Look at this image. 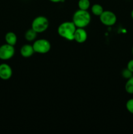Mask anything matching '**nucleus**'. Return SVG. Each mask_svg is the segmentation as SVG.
I'll list each match as a JSON object with an SVG mask.
<instances>
[{
    "label": "nucleus",
    "instance_id": "19",
    "mask_svg": "<svg viewBox=\"0 0 133 134\" xmlns=\"http://www.w3.org/2000/svg\"><path fill=\"white\" fill-rule=\"evenodd\" d=\"M130 16H131V18H132V19L133 20V9H132V11H131V13H130Z\"/></svg>",
    "mask_w": 133,
    "mask_h": 134
},
{
    "label": "nucleus",
    "instance_id": "20",
    "mask_svg": "<svg viewBox=\"0 0 133 134\" xmlns=\"http://www.w3.org/2000/svg\"><path fill=\"white\" fill-rule=\"evenodd\" d=\"M132 55H133V47H132Z\"/></svg>",
    "mask_w": 133,
    "mask_h": 134
},
{
    "label": "nucleus",
    "instance_id": "16",
    "mask_svg": "<svg viewBox=\"0 0 133 134\" xmlns=\"http://www.w3.org/2000/svg\"><path fill=\"white\" fill-rule=\"evenodd\" d=\"M126 109L130 113L133 115V98L129 99L126 103Z\"/></svg>",
    "mask_w": 133,
    "mask_h": 134
},
{
    "label": "nucleus",
    "instance_id": "14",
    "mask_svg": "<svg viewBox=\"0 0 133 134\" xmlns=\"http://www.w3.org/2000/svg\"><path fill=\"white\" fill-rule=\"evenodd\" d=\"M78 5L79 9L87 10L90 7V1L89 0H79Z\"/></svg>",
    "mask_w": 133,
    "mask_h": 134
},
{
    "label": "nucleus",
    "instance_id": "15",
    "mask_svg": "<svg viewBox=\"0 0 133 134\" xmlns=\"http://www.w3.org/2000/svg\"><path fill=\"white\" fill-rule=\"evenodd\" d=\"M121 75H122V77L124 79H129L130 77H132L133 76V73L132 71H130L129 69L126 68V69H124L121 72Z\"/></svg>",
    "mask_w": 133,
    "mask_h": 134
},
{
    "label": "nucleus",
    "instance_id": "6",
    "mask_svg": "<svg viewBox=\"0 0 133 134\" xmlns=\"http://www.w3.org/2000/svg\"><path fill=\"white\" fill-rule=\"evenodd\" d=\"M15 48L14 46L5 43L0 46V59L2 60H8L14 56Z\"/></svg>",
    "mask_w": 133,
    "mask_h": 134
},
{
    "label": "nucleus",
    "instance_id": "9",
    "mask_svg": "<svg viewBox=\"0 0 133 134\" xmlns=\"http://www.w3.org/2000/svg\"><path fill=\"white\" fill-rule=\"evenodd\" d=\"M33 47V45L29 44H23L20 49V54L22 57L23 58H29L34 54Z\"/></svg>",
    "mask_w": 133,
    "mask_h": 134
},
{
    "label": "nucleus",
    "instance_id": "1",
    "mask_svg": "<svg viewBox=\"0 0 133 134\" xmlns=\"http://www.w3.org/2000/svg\"><path fill=\"white\" fill-rule=\"evenodd\" d=\"M77 27L72 22H64L59 26L57 33L59 35L68 41L74 40V35Z\"/></svg>",
    "mask_w": 133,
    "mask_h": 134
},
{
    "label": "nucleus",
    "instance_id": "18",
    "mask_svg": "<svg viewBox=\"0 0 133 134\" xmlns=\"http://www.w3.org/2000/svg\"><path fill=\"white\" fill-rule=\"evenodd\" d=\"M49 1L52 3H59V2H63L64 0H49Z\"/></svg>",
    "mask_w": 133,
    "mask_h": 134
},
{
    "label": "nucleus",
    "instance_id": "4",
    "mask_svg": "<svg viewBox=\"0 0 133 134\" xmlns=\"http://www.w3.org/2000/svg\"><path fill=\"white\" fill-rule=\"evenodd\" d=\"M33 47L35 52L39 54H46L50 51L51 44L47 39H40L34 42Z\"/></svg>",
    "mask_w": 133,
    "mask_h": 134
},
{
    "label": "nucleus",
    "instance_id": "2",
    "mask_svg": "<svg viewBox=\"0 0 133 134\" xmlns=\"http://www.w3.org/2000/svg\"><path fill=\"white\" fill-rule=\"evenodd\" d=\"M90 22H91V14L87 10L79 9L73 14L72 22L76 27L84 28L89 24Z\"/></svg>",
    "mask_w": 133,
    "mask_h": 134
},
{
    "label": "nucleus",
    "instance_id": "10",
    "mask_svg": "<svg viewBox=\"0 0 133 134\" xmlns=\"http://www.w3.org/2000/svg\"><path fill=\"white\" fill-rule=\"evenodd\" d=\"M5 39L6 43L10 44V45L14 46L17 43V36L14 32L9 31L5 34Z\"/></svg>",
    "mask_w": 133,
    "mask_h": 134
},
{
    "label": "nucleus",
    "instance_id": "7",
    "mask_svg": "<svg viewBox=\"0 0 133 134\" xmlns=\"http://www.w3.org/2000/svg\"><path fill=\"white\" fill-rule=\"evenodd\" d=\"M13 75V69L7 64L3 63L0 64V79L6 81L11 78Z\"/></svg>",
    "mask_w": 133,
    "mask_h": 134
},
{
    "label": "nucleus",
    "instance_id": "12",
    "mask_svg": "<svg viewBox=\"0 0 133 134\" xmlns=\"http://www.w3.org/2000/svg\"><path fill=\"white\" fill-rule=\"evenodd\" d=\"M103 11H104V9H103L102 6L100 5V4H94L91 7V12H92V13L94 15L99 16L102 13Z\"/></svg>",
    "mask_w": 133,
    "mask_h": 134
},
{
    "label": "nucleus",
    "instance_id": "3",
    "mask_svg": "<svg viewBox=\"0 0 133 134\" xmlns=\"http://www.w3.org/2000/svg\"><path fill=\"white\" fill-rule=\"evenodd\" d=\"M49 27V21L46 17L44 16H39L33 20L31 28L37 34L45 31Z\"/></svg>",
    "mask_w": 133,
    "mask_h": 134
},
{
    "label": "nucleus",
    "instance_id": "11",
    "mask_svg": "<svg viewBox=\"0 0 133 134\" xmlns=\"http://www.w3.org/2000/svg\"><path fill=\"white\" fill-rule=\"evenodd\" d=\"M37 35V33L35 31V30H33L32 28L28 29L27 31H26L24 35V37L27 41L31 42L35 41V39H36Z\"/></svg>",
    "mask_w": 133,
    "mask_h": 134
},
{
    "label": "nucleus",
    "instance_id": "17",
    "mask_svg": "<svg viewBox=\"0 0 133 134\" xmlns=\"http://www.w3.org/2000/svg\"><path fill=\"white\" fill-rule=\"evenodd\" d=\"M126 68L133 73V59L129 60V62L127 63V65H126Z\"/></svg>",
    "mask_w": 133,
    "mask_h": 134
},
{
    "label": "nucleus",
    "instance_id": "13",
    "mask_svg": "<svg viewBox=\"0 0 133 134\" xmlns=\"http://www.w3.org/2000/svg\"><path fill=\"white\" fill-rule=\"evenodd\" d=\"M125 91L129 94H133V76L127 79L125 86Z\"/></svg>",
    "mask_w": 133,
    "mask_h": 134
},
{
    "label": "nucleus",
    "instance_id": "8",
    "mask_svg": "<svg viewBox=\"0 0 133 134\" xmlns=\"http://www.w3.org/2000/svg\"><path fill=\"white\" fill-rule=\"evenodd\" d=\"M87 39V33L82 27H77L74 35V40L78 43H83Z\"/></svg>",
    "mask_w": 133,
    "mask_h": 134
},
{
    "label": "nucleus",
    "instance_id": "5",
    "mask_svg": "<svg viewBox=\"0 0 133 134\" xmlns=\"http://www.w3.org/2000/svg\"><path fill=\"white\" fill-rule=\"evenodd\" d=\"M100 20L103 25L106 26H112L117 22L116 14L110 10H104L99 16Z\"/></svg>",
    "mask_w": 133,
    "mask_h": 134
}]
</instances>
